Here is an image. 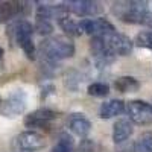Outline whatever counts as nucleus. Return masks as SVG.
<instances>
[{"mask_svg":"<svg viewBox=\"0 0 152 152\" xmlns=\"http://www.w3.org/2000/svg\"><path fill=\"white\" fill-rule=\"evenodd\" d=\"M41 55L49 61H59L75 55V44L67 37H52L44 40L40 46Z\"/></svg>","mask_w":152,"mask_h":152,"instance_id":"f03ea898","label":"nucleus"},{"mask_svg":"<svg viewBox=\"0 0 152 152\" xmlns=\"http://www.w3.org/2000/svg\"><path fill=\"white\" fill-rule=\"evenodd\" d=\"M15 145L20 151L24 152H35V151H40L46 146V138L44 135H41L40 132H35V131H26V132H21L17 140Z\"/></svg>","mask_w":152,"mask_h":152,"instance_id":"6e6552de","label":"nucleus"},{"mask_svg":"<svg viewBox=\"0 0 152 152\" xmlns=\"http://www.w3.org/2000/svg\"><path fill=\"white\" fill-rule=\"evenodd\" d=\"M0 104H2V99H0Z\"/></svg>","mask_w":152,"mask_h":152,"instance_id":"b1692460","label":"nucleus"},{"mask_svg":"<svg viewBox=\"0 0 152 152\" xmlns=\"http://www.w3.org/2000/svg\"><path fill=\"white\" fill-rule=\"evenodd\" d=\"M26 108V94L23 91H15L3 104H0V114L6 117H15Z\"/></svg>","mask_w":152,"mask_h":152,"instance_id":"1a4fd4ad","label":"nucleus"},{"mask_svg":"<svg viewBox=\"0 0 152 152\" xmlns=\"http://www.w3.org/2000/svg\"><path fill=\"white\" fill-rule=\"evenodd\" d=\"M79 151L81 152H94V145H93V142H90V140H82V143H81V146H79Z\"/></svg>","mask_w":152,"mask_h":152,"instance_id":"4be33fe9","label":"nucleus"},{"mask_svg":"<svg viewBox=\"0 0 152 152\" xmlns=\"http://www.w3.org/2000/svg\"><path fill=\"white\" fill-rule=\"evenodd\" d=\"M135 152H152V132H145L134 145Z\"/></svg>","mask_w":152,"mask_h":152,"instance_id":"f3484780","label":"nucleus"},{"mask_svg":"<svg viewBox=\"0 0 152 152\" xmlns=\"http://www.w3.org/2000/svg\"><path fill=\"white\" fill-rule=\"evenodd\" d=\"M35 29L38 34H41V35H49V34H52L53 31V24L52 21H49V20H38L35 21Z\"/></svg>","mask_w":152,"mask_h":152,"instance_id":"412c9836","label":"nucleus"},{"mask_svg":"<svg viewBox=\"0 0 152 152\" xmlns=\"http://www.w3.org/2000/svg\"><path fill=\"white\" fill-rule=\"evenodd\" d=\"M125 111V102L120 99H113L108 102H104L102 107L99 110V116L102 119H111L116 117L119 114H122Z\"/></svg>","mask_w":152,"mask_h":152,"instance_id":"4468645a","label":"nucleus"},{"mask_svg":"<svg viewBox=\"0 0 152 152\" xmlns=\"http://www.w3.org/2000/svg\"><path fill=\"white\" fill-rule=\"evenodd\" d=\"M24 6L20 2H0V23L9 21L23 14Z\"/></svg>","mask_w":152,"mask_h":152,"instance_id":"ddd939ff","label":"nucleus"},{"mask_svg":"<svg viewBox=\"0 0 152 152\" xmlns=\"http://www.w3.org/2000/svg\"><path fill=\"white\" fill-rule=\"evenodd\" d=\"M87 91L90 96H94V97H105L110 93V87L104 82H93L88 85Z\"/></svg>","mask_w":152,"mask_h":152,"instance_id":"6ab92c4d","label":"nucleus"},{"mask_svg":"<svg viewBox=\"0 0 152 152\" xmlns=\"http://www.w3.org/2000/svg\"><path fill=\"white\" fill-rule=\"evenodd\" d=\"M79 29L81 32L91 35V38L105 37L108 34L116 32L114 26L105 18H84L79 21Z\"/></svg>","mask_w":152,"mask_h":152,"instance_id":"423d86ee","label":"nucleus"},{"mask_svg":"<svg viewBox=\"0 0 152 152\" xmlns=\"http://www.w3.org/2000/svg\"><path fill=\"white\" fill-rule=\"evenodd\" d=\"M55 117H56L55 111L47 110V108H40V110L32 111L31 114H28L24 117V125L28 128H43V126H47Z\"/></svg>","mask_w":152,"mask_h":152,"instance_id":"9d476101","label":"nucleus"},{"mask_svg":"<svg viewBox=\"0 0 152 152\" xmlns=\"http://www.w3.org/2000/svg\"><path fill=\"white\" fill-rule=\"evenodd\" d=\"M67 12L78 15V17H93L104 11L102 5L97 2H90V0H72L66 3Z\"/></svg>","mask_w":152,"mask_h":152,"instance_id":"0eeeda50","label":"nucleus"},{"mask_svg":"<svg viewBox=\"0 0 152 152\" xmlns=\"http://www.w3.org/2000/svg\"><path fill=\"white\" fill-rule=\"evenodd\" d=\"M32 34H34V28L26 20H17L11 23L8 28V35L11 37V40L15 41L23 49V52L26 53L29 59L35 58V46L32 43Z\"/></svg>","mask_w":152,"mask_h":152,"instance_id":"7ed1b4c3","label":"nucleus"},{"mask_svg":"<svg viewBox=\"0 0 152 152\" xmlns=\"http://www.w3.org/2000/svg\"><path fill=\"white\" fill-rule=\"evenodd\" d=\"M134 132L132 122L128 119H120L114 123V131H113V140L119 143H125Z\"/></svg>","mask_w":152,"mask_h":152,"instance_id":"f8f14e48","label":"nucleus"},{"mask_svg":"<svg viewBox=\"0 0 152 152\" xmlns=\"http://www.w3.org/2000/svg\"><path fill=\"white\" fill-rule=\"evenodd\" d=\"M52 152H73V140L67 134H61L58 143L53 146Z\"/></svg>","mask_w":152,"mask_h":152,"instance_id":"a211bd4d","label":"nucleus"},{"mask_svg":"<svg viewBox=\"0 0 152 152\" xmlns=\"http://www.w3.org/2000/svg\"><path fill=\"white\" fill-rule=\"evenodd\" d=\"M96 38H100V41H102L107 53L111 58L114 55L125 56V55H128L132 50V41L123 34L113 32V34H108L105 37H96Z\"/></svg>","mask_w":152,"mask_h":152,"instance_id":"20e7f679","label":"nucleus"},{"mask_svg":"<svg viewBox=\"0 0 152 152\" xmlns=\"http://www.w3.org/2000/svg\"><path fill=\"white\" fill-rule=\"evenodd\" d=\"M114 87L116 90L120 93H134L140 88V84L135 78L132 76H122V78H117L116 82H114Z\"/></svg>","mask_w":152,"mask_h":152,"instance_id":"2eb2a0df","label":"nucleus"},{"mask_svg":"<svg viewBox=\"0 0 152 152\" xmlns=\"http://www.w3.org/2000/svg\"><path fill=\"white\" fill-rule=\"evenodd\" d=\"M58 23H59L61 29L64 31L67 35H70V37H79V35L82 34L81 29H79V23H76L75 20H72V18H69V17L59 20Z\"/></svg>","mask_w":152,"mask_h":152,"instance_id":"dca6fc26","label":"nucleus"},{"mask_svg":"<svg viewBox=\"0 0 152 152\" xmlns=\"http://www.w3.org/2000/svg\"><path fill=\"white\" fill-rule=\"evenodd\" d=\"M135 44L140 46V47H146L152 52V28H149L146 31H142L140 34H138L137 38H135Z\"/></svg>","mask_w":152,"mask_h":152,"instance_id":"aec40b11","label":"nucleus"},{"mask_svg":"<svg viewBox=\"0 0 152 152\" xmlns=\"http://www.w3.org/2000/svg\"><path fill=\"white\" fill-rule=\"evenodd\" d=\"M67 125H69L70 131L73 134H76V135H79V137H85V135H88V132L91 131L90 120L81 113L72 114V116L69 117V120H67Z\"/></svg>","mask_w":152,"mask_h":152,"instance_id":"9b49d317","label":"nucleus"},{"mask_svg":"<svg viewBox=\"0 0 152 152\" xmlns=\"http://www.w3.org/2000/svg\"><path fill=\"white\" fill-rule=\"evenodd\" d=\"M111 12L125 23L152 24V12L148 2H116L111 6Z\"/></svg>","mask_w":152,"mask_h":152,"instance_id":"f257e3e1","label":"nucleus"},{"mask_svg":"<svg viewBox=\"0 0 152 152\" xmlns=\"http://www.w3.org/2000/svg\"><path fill=\"white\" fill-rule=\"evenodd\" d=\"M125 110L129 116V120L137 125H151L152 123V105L145 100H129L125 105Z\"/></svg>","mask_w":152,"mask_h":152,"instance_id":"39448f33","label":"nucleus"},{"mask_svg":"<svg viewBox=\"0 0 152 152\" xmlns=\"http://www.w3.org/2000/svg\"><path fill=\"white\" fill-rule=\"evenodd\" d=\"M2 55H3V49L0 47V58H2Z\"/></svg>","mask_w":152,"mask_h":152,"instance_id":"5701e85b","label":"nucleus"}]
</instances>
